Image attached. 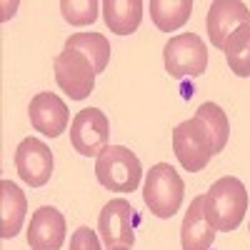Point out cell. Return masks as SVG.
<instances>
[{"label": "cell", "mask_w": 250, "mask_h": 250, "mask_svg": "<svg viewBox=\"0 0 250 250\" xmlns=\"http://www.w3.org/2000/svg\"><path fill=\"white\" fill-rule=\"evenodd\" d=\"M205 218L215 228V233H230L243 223L245 210H248V190L245 185L225 175L210 185V190L205 193Z\"/></svg>", "instance_id": "6da1fadb"}, {"label": "cell", "mask_w": 250, "mask_h": 250, "mask_svg": "<svg viewBox=\"0 0 250 250\" xmlns=\"http://www.w3.org/2000/svg\"><path fill=\"white\" fill-rule=\"evenodd\" d=\"M185 198V183L170 163H155L145 175L143 203L155 218H173Z\"/></svg>", "instance_id": "7a4b0ae2"}, {"label": "cell", "mask_w": 250, "mask_h": 250, "mask_svg": "<svg viewBox=\"0 0 250 250\" xmlns=\"http://www.w3.org/2000/svg\"><path fill=\"white\" fill-rule=\"evenodd\" d=\"M95 178L98 183L113 193H133L138 190L143 168L133 150L125 145H108L95 158Z\"/></svg>", "instance_id": "3957f363"}, {"label": "cell", "mask_w": 250, "mask_h": 250, "mask_svg": "<svg viewBox=\"0 0 250 250\" xmlns=\"http://www.w3.org/2000/svg\"><path fill=\"white\" fill-rule=\"evenodd\" d=\"M163 62L168 75L183 78H200L208 70V45L195 33H180L170 38L163 48Z\"/></svg>", "instance_id": "277c9868"}, {"label": "cell", "mask_w": 250, "mask_h": 250, "mask_svg": "<svg viewBox=\"0 0 250 250\" xmlns=\"http://www.w3.org/2000/svg\"><path fill=\"white\" fill-rule=\"evenodd\" d=\"M173 153L178 163L190 173L203 170L210 163V158L215 155V145L200 118L193 115L190 120L180 123L173 130Z\"/></svg>", "instance_id": "5b68a950"}, {"label": "cell", "mask_w": 250, "mask_h": 250, "mask_svg": "<svg viewBox=\"0 0 250 250\" xmlns=\"http://www.w3.org/2000/svg\"><path fill=\"white\" fill-rule=\"evenodd\" d=\"M55 83L70 100H85L95 90V68L78 50H62L53 60Z\"/></svg>", "instance_id": "8992f818"}, {"label": "cell", "mask_w": 250, "mask_h": 250, "mask_svg": "<svg viewBox=\"0 0 250 250\" xmlns=\"http://www.w3.org/2000/svg\"><path fill=\"white\" fill-rule=\"evenodd\" d=\"M110 138V120L108 115L98 108H83L70 123V143L73 148L85 155L98 158L103 148H108Z\"/></svg>", "instance_id": "52a82bcc"}, {"label": "cell", "mask_w": 250, "mask_h": 250, "mask_svg": "<svg viewBox=\"0 0 250 250\" xmlns=\"http://www.w3.org/2000/svg\"><path fill=\"white\" fill-rule=\"evenodd\" d=\"M133 220H135L133 205L125 198H115V200L105 203V208L100 210V218H98V233H100L103 245L108 250L120 248V245L133 248V243H135Z\"/></svg>", "instance_id": "ba28073f"}, {"label": "cell", "mask_w": 250, "mask_h": 250, "mask_svg": "<svg viewBox=\"0 0 250 250\" xmlns=\"http://www.w3.org/2000/svg\"><path fill=\"white\" fill-rule=\"evenodd\" d=\"M243 25H250V10L245 3H238V0H215L205 15V28H208L210 45L220 50L225 48L228 38Z\"/></svg>", "instance_id": "9c48e42d"}, {"label": "cell", "mask_w": 250, "mask_h": 250, "mask_svg": "<svg viewBox=\"0 0 250 250\" xmlns=\"http://www.w3.org/2000/svg\"><path fill=\"white\" fill-rule=\"evenodd\" d=\"M15 168L23 183L30 188H43L53 175V153L43 140L25 138L15 150Z\"/></svg>", "instance_id": "30bf717a"}, {"label": "cell", "mask_w": 250, "mask_h": 250, "mask_svg": "<svg viewBox=\"0 0 250 250\" xmlns=\"http://www.w3.org/2000/svg\"><path fill=\"white\" fill-rule=\"evenodd\" d=\"M65 243V218L58 208L43 205L30 215L28 245L30 250H60Z\"/></svg>", "instance_id": "8fae6325"}, {"label": "cell", "mask_w": 250, "mask_h": 250, "mask_svg": "<svg viewBox=\"0 0 250 250\" xmlns=\"http://www.w3.org/2000/svg\"><path fill=\"white\" fill-rule=\"evenodd\" d=\"M28 115H30L33 128L40 130L43 135H48V138L62 135V130H68V123H70L68 105L55 93H38L30 100Z\"/></svg>", "instance_id": "7c38bea8"}, {"label": "cell", "mask_w": 250, "mask_h": 250, "mask_svg": "<svg viewBox=\"0 0 250 250\" xmlns=\"http://www.w3.org/2000/svg\"><path fill=\"white\" fill-rule=\"evenodd\" d=\"M205 195L190 200V208L185 210L180 225V245L183 250H210L215 240V228L205 218Z\"/></svg>", "instance_id": "4fadbf2b"}, {"label": "cell", "mask_w": 250, "mask_h": 250, "mask_svg": "<svg viewBox=\"0 0 250 250\" xmlns=\"http://www.w3.org/2000/svg\"><path fill=\"white\" fill-rule=\"evenodd\" d=\"M28 215V198L10 180H0V238H15Z\"/></svg>", "instance_id": "5bb4252c"}, {"label": "cell", "mask_w": 250, "mask_h": 250, "mask_svg": "<svg viewBox=\"0 0 250 250\" xmlns=\"http://www.w3.org/2000/svg\"><path fill=\"white\" fill-rule=\"evenodd\" d=\"M100 10H103V18H105V25L110 28V33L133 35L140 28L145 5L140 0H105L100 5Z\"/></svg>", "instance_id": "9a60e30c"}, {"label": "cell", "mask_w": 250, "mask_h": 250, "mask_svg": "<svg viewBox=\"0 0 250 250\" xmlns=\"http://www.w3.org/2000/svg\"><path fill=\"white\" fill-rule=\"evenodd\" d=\"M150 18L158 30H180L193 13V0H150Z\"/></svg>", "instance_id": "2e32d148"}, {"label": "cell", "mask_w": 250, "mask_h": 250, "mask_svg": "<svg viewBox=\"0 0 250 250\" xmlns=\"http://www.w3.org/2000/svg\"><path fill=\"white\" fill-rule=\"evenodd\" d=\"M65 50H78L90 62L95 73H103L110 62V43L103 33H75L65 40Z\"/></svg>", "instance_id": "e0dca14e"}, {"label": "cell", "mask_w": 250, "mask_h": 250, "mask_svg": "<svg viewBox=\"0 0 250 250\" xmlns=\"http://www.w3.org/2000/svg\"><path fill=\"white\" fill-rule=\"evenodd\" d=\"M225 60L238 78H250V25L238 28L225 43Z\"/></svg>", "instance_id": "ac0fdd59"}, {"label": "cell", "mask_w": 250, "mask_h": 250, "mask_svg": "<svg viewBox=\"0 0 250 250\" xmlns=\"http://www.w3.org/2000/svg\"><path fill=\"white\" fill-rule=\"evenodd\" d=\"M195 118H200L205 130L210 133L213 145H215V155H218L228 145V138H230V120H228L225 110L220 105H215V103H203L195 113Z\"/></svg>", "instance_id": "d6986e66"}, {"label": "cell", "mask_w": 250, "mask_h": 250, "mask_svg": "<svg viewBox=\"0 0 250 250\" xmlns=\"http://www.w3.org/2000/svg\"><path fill=\"white\" fill-rule=\"evenodd\" d=\"M98 10H100V5L95 3V0H62L60 3L62 18H65L70 25H78V28L95 23Z\"/></svg>", "instance_id": "ffe728a7"}, {"label": "cell", "mask_w": 250, "mask_h": 250, "mask_svg": "<svg viewBox=\"0 0 250 250\" xmlns=\"http://www.w3.org/2000/svg\"><path fill=\"white\" fill-rule=\"evenodd\" d=\"M70 250H100V240L95 235V230L90 228H78V230L70 235Z\"/></svg>", "instance_id": "44dd1931"}, {"label": "cell", "mask_w": 250, "mask_h": 250, "mask_svg": "<svg viewBox=\"0 0 250 250\" xmlns=\"http://www.w3.org/2000/svg\"><path fill=\"white\" fill-rule=\"evenodd\" d=\"M110 250H130V248H125V245H120V248H110Z\"/></svg>", "instance_id": "7402d4cb"}]
</instances>
